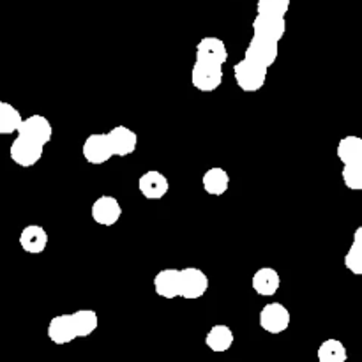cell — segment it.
<instances>
[{
    "label": "cell",
    "mask_w": 362,
    "mask_h": 362,
    "mask_svg": "<svg viewBox=\"0 0 362 362\" xmlns=\"http://www.w3.org/2000/svg\"><path fill=\"white\" fill-rule=\"evenodd\" d=\"M269 69L251 62V60L243 59L233 66V78L240 90L244 92H258L267 81Z\"/></svg>",
    "instance_id": "obj_1"
},
{
    "label": "cell",
    "mask_w": 362,
    "mask_h": 362,
    "mask_svg": "<svg viewBox=\"0 0 362 362\" xmlns=\"http://www.w3.org/2000/svg\"><path fill=\"white\" fill-rule=\"evenodd\" d=\"M42 152H45V145L37 144L23 134H18L9 148L11 159L21 168H30V166L37 165L42 158Z\"/></svg>",
    "instance_id": "obj_2"
},
{
    "label": "cell",
    "mask_w": 362,
    "mask_h": 362,
    "mask_svg": "<svg viewBox=\"0 0 362 362\" xmlns=\"http://www.w3.org/2000/svg\"><path fill=\"white\" fill-rule=\"evenodd\" d=\"M279 55V42L271 41V39L260 37V35H253L247 45L244 59L251 60V62L258 64V66L271 69L276 64Z\"/></svg>",
    "instance_id": "obj_3"
},
{
    "label": "cell",
    "mask_w": 362,
    "mask_h": 362,
    "mask_svg": "<svg viewBox=\"0 0 362 362\" xmlns=\"http://www.w3.org/2000/svg\"><path fill=\"white\" fill-rule=\"evenodd\" d=\"M258 322H260V327L269 334H283L290 327L292 315L285 304L269 303L267 306L262 308Z\"/></svg>",
    "instance_id": "obj_4"
},
{
    "label": "cell",
    "mask_w": 362,
    "mask_h": 362,
    "mask_svg": "<svg viewBox=\"0 0 362 362\" xmlns=\"http://www.w3.org/2000/svg\"><path fill=\"white\" fill-rule=\"evenodd\" d=\"M85 161L90 165H105L113 158L112 144H110L108 133H92L85 138L83 147H81Z\"/></svg>",
    "instance_id": "obj_5"
},
{
    "label": "cell",
    "mask_w": 362,
    "mask_h": 362,
    "mask_svg": "<svg viewBox=\"0 0 362 362\" xmlns=\"http://www.w3.org/2000/svg\"><path fill=\"white\" fill-rule=\"evenodd\" d=\"M223 67L212 66V64H204L197 62L194 60V66L191 69V83L197 90L200 92H214L221 87L223 83Z\"/></svg>",
    "instance_id": "obj_6"
},
{
    "label": "cell",
    "mask_w": 362,
    "mask_h": 362,
    "mask_svg": "<svg viewBox=\"0 0 362 362\" xmlns=\"http://www.w3.org/2000/svg\"><path fill=\"white\" fill-rule=\"evenodd\" d=\"M226 60H228V49H226V45L223 39L214 37V35H207V37L198 41L197 62L223 67Z\"/></svg>",
    "instance_id": "obj_7"
},
{
    "label": "cell",
    "mask_w": 362,
    "mask_h": 362,
    "mask_svg": "<svg viewBox=\"0 0 362 362\" xmlns=\"http://www.w3.org/2000/svg\"><path fill=\"white\" fill-rule=\"evenodd\" d=\"M90 216L94 219V223H98V225L113 226L122 218V205H120V202L115 197L103 194V197H99L92 204Z\"/></svg>",
    "instance_id": "obj_8"
},
{
    "label": "cell",
    "mask_w": 362,
    "mask_h": 362,
    "mask_svg": "<svg viewBox=\"0 0 362 362\" xmlns=\"http://www.w3.org/2000/svg\"><path fill=\"white\" fill-rule=\"evenodd\" d=\"M182 271V288L180 297L186 300H197L207 293L209 278L202 269L198 267H184Z\"/></svg>",
    "instance_id": "obj_9"
},
{
    "label": "cell",
    "mask_w": 362,
    "mask_h": 362,
    "mask_svg": "<svg viewBox=\"0 0 362 362\" xmlns=\"http://www.w3.org/2000/svg\"><path fill=\"white\" fill-rule=\"evenodd\" d=\"M138 189H140L141 197L147 200H161L168 194L170 182L165 173L158 172V170H148L138 179Z\"/></svg>",
    "instance_id": "obj_10"
},
{
    "label": "cell",
    "mask_w": 362,
    "mask_h": 362,
    "mask_svg": "<svg viewBox=\"0 0 362 362\" xmlns=\"http://www.w3.org/2000/svg\"><path fill=\"white\" fill-rule=\"evenodd\" d=\"M182 288V271L180 269H163L154 276V290L161 299H177Z\"/></svg>",
    "instance_id": "obj_11"
},
{
    "label": "cell",
    "mask_w": 362,
    "mask_h": 362,
    "mask_svg": "<svg viewBox=\"0 0 362 362\" xmlns=\"http://www.w3.org/2000/svg\"><path fill=\"white\" fill-rule=\"evenodd\" d=\"M255 35L271 39V41L279 42L286 34V20L281 16H271V14H258L253 20Z\"/></svg>",
    "instance_id": "obj_12"
},
{
    "label": "cell",
    "mask_w": 362,
    "mask_h": 362,
    "mask_svg": "<svg viewBox=\"0 0 362 362\" xmlns=\"http://www.w3.org/2000/svg\"><path fill=\"white\" fill-rule=\"evenodd\" d=\"M110 144H112L113 156L126 158L131 156L138 147V134L127 126H115L108 131Z\"/></svg>",
    "instance_id": "obj_13"
},
{
    "label": "cell",
    "mask_w": 362,
    "mask_h": 362,
    "mask_svg": "<svg viewBox=\"0 0 362 362\" xmlns=\"http://www.w3.org/2000/svg\"><path fill=\"white\" fill-rule=\"evenodd\" d=\"M30 140L37 141L41 145H48L53 138V127L46 117L42 115H30L23 120V126L20 127V133Z\"/></svg>",
    "instance_id": "obj_14"
},
{
    "label": "cell",
    "mask_w": 362,
    "mask_h": 362,
    "mask_svg": "<svg viewBox=\"0 0 362 362\" xmlns=\"http://www.w3.org/2000/svg\"><path fill=\"white\" fill-rule=\"evenodd\" d=\"M48 338L55 345H67L78 339L76 327L71 315H57L48 324Z\"/></svg>",
    "instance_id": "obj_15"
},
{
    "label": "cell",
    "mask_w": 362,
    "mask_h": 362,
    "mask_svg": "<svg viewBox=\"0 0 362 362\" xmlns=\"http://www.w3.org/2000/svg\"><path fill=\"white\" fill-rule=\"evenodd\" d=\"M48 232L39 225H28L20 233V246L28 255H41L48 247Z\"/></svg>",
    "instance_id": "obj_16"
},
{
    "label": "cell",
    "mask_w": 362,
    "mask_h": 362,
    "mask_svg": "<svg viewBox=\"0 0 362 362\" xmlns=\"http://www.w3.org/2000/svg\"><path fill=\"white\" fill-rule=\"evenodd\" d=\"M251 286L260 297H272L281 286V276L272 267H260L251 278Z\"/></svg>",
    "instance_id": "obj_17"
},
{
    "label": "cell",
    "mask_w": 362,
    "mask_h": 362,
    "mask_svg": "<svg viewBox=\"0 0 362 362\" xmlns=\"http://www.w3.org/2000/svg\"><path fill=\"white\" fill-rule=\"evenodd\" d=\"M233 341H235V336H233V331L225 324L212 325L209 329L207 336H205V345H207L209 350L216 354L228 352L232 349Z\"/></svg>",
    "instance_id": "obj_18"
},
{
    "label": "cell",
    "mask_w": 362,
    "mask_h": 362,
    "mask_svg": "<svg viewBox=\"0 0 362 362\" xmlns=\"http://www.w3.org/2000/svg\"><path fill=\"white\" fill-rule=\"evenodd\" d=\"M338 159L343 163V166L359 165L362 163V138L357 134H349L341 138L336 148Z\"/></svg>",
    "instance_id": "obj_19"
},
{
    "label": "cell",
    "mask_w": 362,
    "mask_h": 362,
    "mask_svg": "<svg viewBox=\"0 0 362 362\" xmlns=\"http://www.w3.org/2000/svg\"><path fill=\"white\" fill-rule=\"evenodd\" d=\"M202 186L211 197H223L230 189V175L223 168H209L202 177Z\"/></svg>",
    "instance_id": "obj_20"
},
{
    "label": "cell",
    "mask_w": 362,
    "mask_h": 362,
    "mask_svg": "<svg viewBox=\"0 0 362 362\" xmlns=\"http://www.w3.org/2000/svg\"><path fill=\"white\" fill-rule=\"evenodd\" d=\"M23 117L20 110L11 103H0V134L20 133V127L23 126Z\"/></svg>",
    "instance_id": "obj_21"
},
{
    "label": "cell",
    "mask_w": 362,
    "mask_h": 362,
    "mask_svg": "<svg viewBox=\"0 0 362 362\" xmlns=\"http://www.w3.org/2000/svg\"><path fill=\"white\" fill-rule=\"evenodd\" d=\"M317 357L318 362H346L349 361V352L339 339L329 338L318 346Z\"/></svg>",
    "instance_id": "obj_22"
},
{
    "label": "cell",
    "mask_w": 362,
    "mask_h": 362,
    "mask_svg": "<svg viewBox=\"0 0 362 362\" xmlns=\"http://www.w3.org/2000/svg\"><path fill=\"white\" fill-rule=\"evenodd\" d=\"M71 317H73L78 338H88L99 327V317L94 310H78L71 313Z\"/></svg>",
    "instance_id": "obj_23"
},
{
    "label": "cell",
    "mask_w": 362,
    "mask_h": 362,
    "mask_svg": "<svg viewBox=\"0 0 362 362\" xmlns=\"http://www.w3.org/2000/svg\"><path fill=\"white\" fill-rule=\"evenodd\" d=\"M292 0H257L258 14H271V16L285 18L290 9Z\"/></svg>",
    "instance_id": "obj_24"
},
{
    "label": "cell",
    "mask_w": 362,
    "mask_h": 362,
    "mask_svg": "<svg viewBox=\"0 0 362 362\" xmlns=\"http://www.w3.org/2000/svg\"><path fill=\"white\" fill-rule=\"evenodd\" d=\"M341 179L349 189L362 191V163L359 165H349L343 166Z\"/></svg>",
    "instance_id": "obj_25"
},
{
    "label": "cell",
    "mask_w": 362,
    "mask_h": 362,
    "mask_svg": "<svg viewBox=\"0 0 362 362\" xmlns=\"http://www.w3.org/2000/svg\"><path fill=\"white\" fill-rule=\"evenodd\" d=\"M345 267L349 269L352 274L362 276V246L352 243L350 250L345 255Z\"/></svg>",
    "instance_id": "obj_26"
},
{
    "label": "cell",
    "mask_w": 362,
    "mask_h": 362,
    "mask_svg": "<svg viewBox=\"0 0 362 362\" xmlns=\"http://www.w3.org/2000/svg\"><path fill=\"white\" fill-rule=\"evenodd\" d=\"M354 244H357V246H362V225L356 230V232H354Z\"/></svg>",
    "instance_id": "obj_27"
}]
</instances>
